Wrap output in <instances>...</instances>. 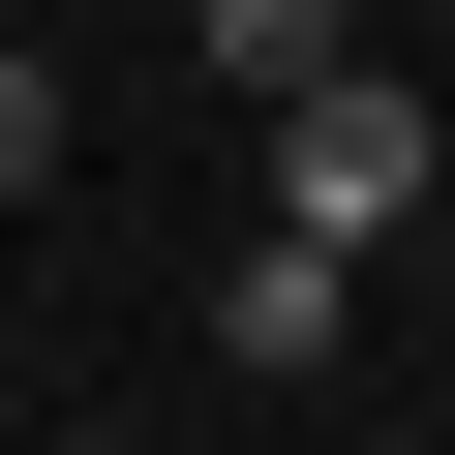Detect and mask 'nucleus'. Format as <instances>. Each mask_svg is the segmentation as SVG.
Segmentation results:
<instances>
[{"label":"nucleus","mask_w":455,"mask_h":455,"mask_svg":"<svg viewBox=\"0 0 455 455\" xmlns=\"http://www.w3.org/2000/svg\"><path fill=\"white\" fill-rule=\"evenodd\" d=\"M334 334H364V274H304V243H243V274H212V364H274V395H304Z\"/></svg>","instance_id":"f03ea898"},{"label":"nucleus","mask_w":455,"mask_h":455,"mask_svg":"<svg viewBox=\"0 0 455 455\" xmlns=\"http://www.w3.org/2000/svg\"><path fill=\"white\" fill-rule=\"evenodd\" d=\"M61 152H92V92H61L31 31H0V212H61Z\"/></svg>","instance_id":"20e7f679"},{"label":"nucleus","mask_w":455,"mask_h":455,"mask_svg":"<svg viewBox=\"0 0 455 455\" xmlns=\"http://www.w3.org/2000/svg\"><path fill=\"white\" fill-rule=\"evenodd\" d=\"M182 31H212V92H334V61H364L334 0H182Z\"/></svg>","instance_id":"7ed1b4c3"},{"label":"nucleus","mask_w":455,"mask_h":455,"mask_svg":"<svg viewBox=\"0 0 455 455\" xmlns=\"http://www.w3.org/2000/svg\"><path fill=\"white\" fill-rule=\"evenodd\" d=\"M425 182H455V122H425L395 61L274 92V243H304V274H395V243H425Z\"/></svg>","instance_id":"f257e3e1"}]
</instances>
